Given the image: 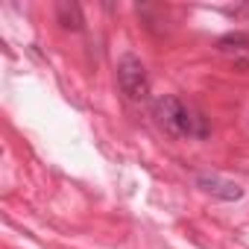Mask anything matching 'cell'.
<instances>
[{
    "mask_svg": "<svg viewBox=\"0 0 249 249\" xmlns=\"http://www.w3.org/2000/svg\"><path fill=\"white\" fill-rule=\"evenodd\" d=\"M196 188H202L205 194L217 196V199H226V202H234L243 196V188L220 173H196Z\"/></svg>",
    "mask_w": 249,
    "mask_h": 249,
    "instance_id": "3",
    "label": "cell"
},
{
    "mask_svg": "<svg viewBox=\"0 0 249 249\" xmlns=\"http://www.w3.org/2000/svg\"><path fill=\"white\" fill-rule=\"evenodd\" d=\"M153 117H156L159 126L167 135H173V138L202 141V138L211 135L208 117L196 106H191V103H185V100H179L173 94H164V97H156L153 100Z\"/></svg>",
    "mask_w": 249,
    "mask_h": 249,
    "instance_id": "1",
    "label": "cell"
},
{
    "mask_svg": "<svg viewBox=\"0 0 249 249\" xmlns=\"http://www.w3.org/2000/svg\"><path fill=\"white\" fill-rule=\"evenodd\" d=\"M223 56H231L237 68H249V33H229L217 41Z\"/></svg>",
    "mask_w": 249,
    "mask_h": 249,
    "instance_id": "4",
    "label": "cell"
},
{
    "mask_svg": "<svg viewBox=\"0 0 249 249\" xmlns=\"http://www.w3.org/2000/svg\"><path fill=\"white\" fill-rule=\"evenodd\" d=\"M117 85L120 91L126 94V100L132 103H147L150 100V76H147V68L138 56L126 53L120 56L117 62Z\"/></svg>",
    "mask_w": 249,
    "mask_h": 249,
    "instance_id": "2",
    "label": "cell"
},
{
    "mask_svg": "<svg viewBox=\"0 0 249 249\" xmlns=\"http://www.w3.org/2000/svg\"><path fill=\"white\" fill-rule=\"evenodd\" d=\"M56 18L65 30H82V9L76 3H59L56 6Z\"/></svg>",
    "mask_w": 249,
    "mask_h": 249,
    "instance_id": "5",
    "label": "cell"
}]
</instances>
